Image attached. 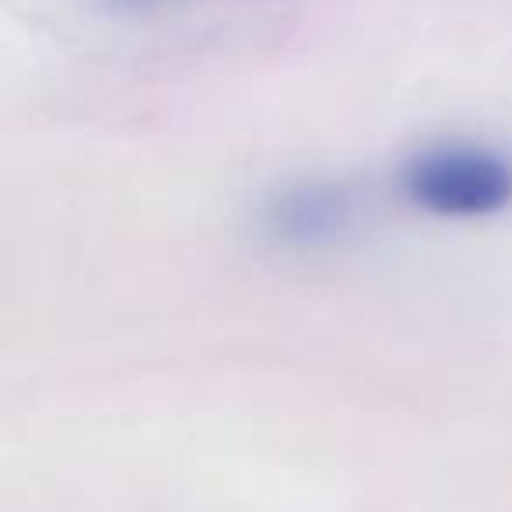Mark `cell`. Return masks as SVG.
<instances>
[{"label": "cell", "mask_w": 512, "mask_h": 512, "mask_svg": "<svg viewBox=\"0 0 512 512\" xmlns=\"http://www.w3.org/2000/svg\"><path fill=\"white\" fill-rule=\"evenodd\" d=\"M400 190L432 218H495L512 207V162L484 144H435L404 165Z\"/></svg>", "instance_id": "cell-1"}, {"label": "cell", "mask_w": 512, "mask_h": 512, "mask_svg": "<svg viewBox=\"0 0 512 512\" xmlns=\"http://www.w3.org/2000/svg\"><path fill=\"white\" fill-rule=\"evenodd\" d=\"M362 200L351 186L330 179H302L278 186L256 211V225L281 249L316 253L348 239L358 225Z\"/></svg>", "instance_id": "cell-2"}, {"label": "cell", "mask_w": 512, "mask_h": 512, "mask_svg": "<svg viewBox=\"0 0 512 512\" xmlns=\"http://www.w3.org/2000/svg\"><path fill=\"white\" fill-rule=\"evenodd\" d=\"M120 4H155V0H120Z\"/></svg>", "instance_id": "cell-3"}]
</instances>
